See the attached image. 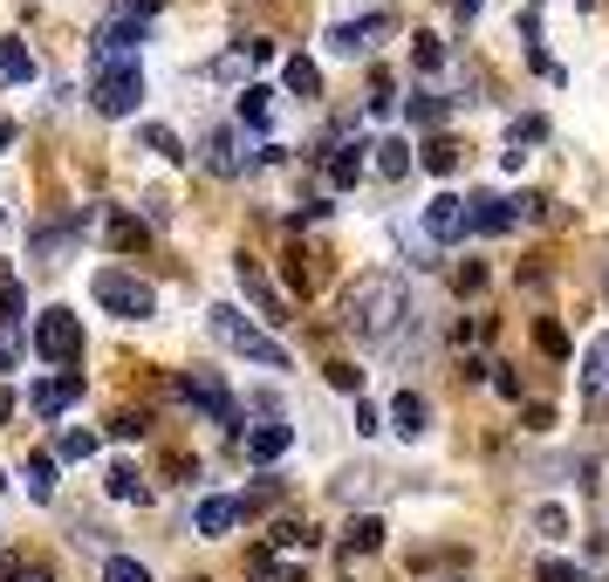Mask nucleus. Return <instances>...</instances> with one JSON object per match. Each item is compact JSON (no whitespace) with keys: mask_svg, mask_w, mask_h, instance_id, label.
Listing matches in <instances>:
<instances>
[{"mask_svg":"<svg viewBox=\"0 0 609 582\" xmlns=\"http://www.w3.org/2000/svg\"><path fill=\"white\" fill-rule=\"evenodd\" d=\"M179 398H185V405H199V411H206V418L220 425V432H233V439H240V405H233V391H226L220 377L185 370V377H179Z\"/></svg>","mask_w":609,"mask_h":582,"instance_id":"nucleus-5","label":"nucleus"},{"mask_svg":"<svg viewBox=\"0 0 609 582\" xmlns=\"http://www.w3.org/2000/svg\"><path fill=\"white\" fill-rule=\"evenodd\" d=\"M14 364H21V336L0 329V370H14Z\"/></svg>","mask_w":609,"mask_h":582,"instance_id":"nucleus-40","label":"nucleus"},{"mask_svg":"<svg viewBox=\"0 0 609 582\" xmlns=\"http://www.w3.org/2000/svg\"><path fill=\"white\" fill-rule=\"evenodd\" d=\"M0 75H8V83H28L34 75V55H28V42H14V34L0 42Z\"/></svg>","mask_w":609,"mask_h":582,"instance_id":"nucleus-21","label":"nucleus"},{"mask_svg":"<svg viewBox=\"0 0 609 582\" xmlns=\"http://www.w3.org/2000/svg\"><path fill=\"white\" fill-rule=\"evenodd\" d=\"M582 391H589V398H609V336L589 343V357H582Z\"/></svg>","mask_w":609,"mask_h":582,"instance_id":"nucleus-16","label":"nucleus"},{"mask_svg":"<svg viewBox=\"0 0 609 582\" xmlns=\"http://www.w3.org/2000/svg\"><path fill=\"white\" fill-rule=\"evenodd\" d=\"M479 288H486V267H479V261L459 267V295H479Z\"/></svg>","mask_w":609,"mask_h":582,"instance_id":"nucleus-43","label":"nucleus"},{"mask_svg":"<svg viewBox=\"0 0 609 582\" xmlns=\"http://www.w3.org/2000/svg\"><path fill=\"white\" fill-rule=\"evenodd\" d=\"M418 75H438V62H445V42H438V34H418Z\"/></svg>","mask_w":609,"mask_h":582,"instance_id":"nucleus-31","label":"nucleus"},{"mask_svg":"<svg viewBox=\"0 0 609 582\" xmlns=\"http://www.w3.org/2000/svg\"><path fill=\"white\" fill-rule=\"evenodd\" d=\"M288 446H295V425H254V432H247V459L254 466H274Z\"/></svg>","mask_w":609,"mask_h":582,"instance_id":"nucleus-11","label":"nucleus"},{"mask_svg":"<svg viewBox=\"0 0 609 582\" xmlns=\"http://www.w3.org/2000/svg\"><path fill=\"white\" fill-rule=\"evenodd\" d=\"M377 541H384V521H377V514H356V521L343 528V549H349V555H371Z\"/></svg>","mask_w":609,"mask_h":582,"instance_id":"nucleus-18","label":"nucleus"},{"mask_svg":"<svg viewBox=\"0 0 609 582\" xmlns=\"http://www.w3.org/2000/svg\"><path fill=\"white\" fill-rule=\"evenodd\" d=\"M75 398H83V377H42V384H34V411H42V418H62Z\"/></svg>","mask_w":609,"mask_h":582,"instance_id":"nucleus-10","label":"nucleus"},{"mask_svg":"<svg viewBox=\"0 0 609 582\" xmlns=\"http://www.w3.org/2000/svg\"><path fill=\"white\" fill-rule=\"evenodd\" d=\"M281 83H288L295 96H322V69L295 49V55H281Z\"/></svg>","mask_w":609,"mask_h":582,"instance_id":"nucleus-15","label":"nucleus"},{"mask_svg":"<svg viewBox=\"0 0 609 582\" xmlns=\"http://www.w3.org/2000/svg\"><path fill=\"white\" fill-rule=\"evenodd\" d=\"M103 493H110V500H144V473H138V466H110Z\"/></svg>","mask_w":609,"mask_h":582,"instance_id":"nucleus-25","label":"nucleus"},{"mask_svg":"<svg viewBox=\"0 0 609 582\" xmlns=\"http://www.w3.org/2000/svg\"><path fill=\"white\" fill-rule=\"evenodd\" d=\"M8 411H14V391H0V418H8Z\"/></svg>","mask_w":609,"mask_h":582,"instance_id":"nucleus-47","label":"nucleus"},{"mask_svg":"<svg viewBox=\"0 0 609 582\" xmlns=\"http://www.w3.org/2000/svg\"><path fill=\"white\" fill-rule=\"evenodd\" d=\"M103 582H151V569H144L138 555H110V562H103Z\"/></svg>","mask_w":609,"mask_h":582,"instance_id":"nucleus-29","label":"nucleus"},{"mask_svg":"<svg viewBox=\"0 0 609 582\" xmlns=\"http://www.w3.org/2000/svg\"><path fill=\"white\" fill-rule=\"evenodd\" d=\"M535 336H541V349H548V357H568V329H561V323H541Z\"/></svg>","mask_w":609,"mask_h":582,"instance_id":"nucleus-37","label":"nucleus"},{"mask_svg":"<svg viewBox=\"0 0 609 582\" xmlns=\"http://www.w3.org/2000/svg\"><path fill=\"white\" fill-rule=\"evenodd\" d=\"M267 116H274V90H247V96H240V124H254V131H267Z\"/></svg>","mask_w":609,"mask_h":582,"instance_id":"nucleus-26","label":"nucleus"},{"mask_svg":"<svg viewBox=\"0 0 609 582\" xmlns=\"http://www.w3.org/2000/svg\"><path fill=\"white\" fill-rule=\"evenodd\" d=\"M535 528H541V534H568V514H561V508H541Z\"/></svg>","mask_w":609,"mask_h":582,"instance_id":"nucleus-42","label":"nucleus"},{"mask_svg":"<svg viewBox=\"0 0 609 582\" xmlns=\"http://www.w3.org/2000/svg\"><path fill=\"white\" fill-rule=\"evenodd\" d=\"M541 137H548L541 116H520V124H514V144H541Z\"/></svg>","mask_w":609,"mask_h":582,"instance_id":"nucleus-39","label":"nucleus"},{"mask_svg":"<svg viewBox=\"0 0 609 582\" xmlns=\"http://www.w3.org/2000/svg\"><path fill=\"white\" fill-rule=\"evenodd\" d=\"M206 159H213V172H247V159H240V137H233V131H213Z\"/></svg>","mask_w":609,"mask_h":582,"instance_id":"nucleus-22","label":"nucleus"},{"mask_svg":"<svg viewBox=\"0 0 609 582\" xmlns=\"http://www.w3.org/2000/svg\"><path fill=\"white\" fill-rule=\"evenodd\" d=\"M240 514H247V508H240V500H226V493H213V500H199V534H233L240 528Z\"/></svg>","mask_w":609,"mask_h":582,"instance_id":"nucleus-12","label":"nucleus"},{"mask_svg":"<svg viewBox=\"0 0 609 582\" xmlns=\"http://www.w3.org/2000/svg\"><path fill=\"white\" fill-rule=\"evenodd\" d=\"M240 288H247L261 308H267V316L281 323V302H274V288H267V275H261V261H240Z\"/></svg>","mask_w":609,"mask_h":582,"instance_id":"nucleus-20","label":"nucleus"},{"mask_svg":"<svg viewBox=\"0 0 609 582\" xmlns=\"http://www.w3.org/2000/svg\"><path fill=\"white\" fill-rule=\"evenodd\" d=\"M582 8H596V0H582Z\"/></svg>","mask_w":609,"mask_h":582,"instance_id":"nucleus-48","label":"nucleus"},{"mask_svg":"<svg viewBox=\"0 0 609 582\" xmlns=\"http://www.w3.org/2000/svg\"><path fill=\"white\" fill-rule=\"evenodd\" d=\"M124 14H131V21H144V14H158V0H124Z\"/></svg>","mask_w":609,"mask_h":582,"instance_id":"nucleus-44","label":"nucleus"},{"mask_svg":"<svg viewBox=\"0 0 609 582\" xmlns=\"http://www.w3.org/2000/svg\"><path fill=\"white\" fill-rule=\"evenodd\" d=\"M14 144V116H0V151H8Z\"/></svg>","mask_w":609,"mask_h":582,"instance_id":"nucleus-46","label":"nucleus"},{"mask_svg":"<svg viewBox=\"0 0 609 582\" xmlns=\"http://www.w3.org/2000/svg\"><path fill=\"white\" fill-rule=\"evenodd\" d=\"M213 336L233 349V357H247V364H261V370H288V343L281 336H267V329H254V316H240V308H213Z\"/></svg>","mask_w":609,"mask_h":582,"instance_id":"nucleus-2","label":"nucleus"},{"mask_svg":"<svg viewBox=\"0 0 609 582\" xmlns=\"http://www.w3.org/2000/svg\"><path fill=\"white\" fill-rule=\"evenodd\" d=\"M0 582H49V569H34V562H8V569H0Z\"/></svg>","mask_w":609,"mask_h":582,"instance_id":"nucleus-38","label":"nucleus"},{"mask_svg":"<svg viewBox=\"0 0 609 582\" xmlns=\"http://www.w3.org/2000/svg\"><path fill=\"white\" fill-rule=\"evenodd\" d=\"M412 116H418V124H438V116H445V103H438L432 90H418V96H412Z\"/></svg>","mask_w":609,"mask_h":582,"instance_id":"nucleus-36","label":"nucleus"},{"mask_svg":"<svg viewBox=\"0 0 609 582\" xmlns=\"http://www.w3.org/2000/svg\"><path fill=\"white\" fill-rule=\"evenodd\" d=\"M425 233H432V241H459V233H466V200H459V192H438V200L425 206Z\"/></svg>","mask_w":609,"mask_h":582,"instance_id":"nucleus-9","label":"nucleus"},{"mask_svg":"<svg viewBox=\"0 0 609 582\" xmlns=\"http://www.w3.org/2000/svg\"><path fill=\"white\" fill-rule=\"evenodd\" d=\"M144 42V21H131V14H110L103 28H97V62H131V49Z\"/></svg>","mask_w":609,"mask_h":582,"instance_id":"nucleus-8","label":"nucleus"},{"mask_svg":"<svg viewBox=\"0 0 609 582\" xmlns=\"http://www.w3.org/2000/svg\"><path fill=\"white\" fill-rule=\"evenodd\" d=\"M322 377H329V384H336V391H349V398L363 391V370H356V364H329V370H322Z\"/></svg>","mask_w":609,"mask_h":582,"instance_id":"nucleus-34","label":"nucleus"},{"mask_svg":"<svg viewBox=\"0 0 609 582\" xmlns=\"http://www.w3.org/2000/svg\"><path fill=\"white\" fill-rule=\"evenodd\" d=\"M110 241H116V247H144V241H151V219H131V213H110Z\"/></svg>","mask_w":609,"mask_h":582,"instance_id":"nucleus-27","label":"nucleus"},{"mask_svg":"<svg viewBox=\"0 0 609 582\" xmlns=\"http://www.w3.org/2000/svg\"><path fill=\"white\" fill-rule=\"evenodd\" d=\"M371 34H384V14H363V21L329 28V49H336V55H363V49H371Z\"/></svg>","mask_w":609,"mask_h":582,"instance_id":"nucleus-13","label":"nucleus"},{"mask_svg":"<svg viewBox=\"0 0 609 582\" xmlns=\"http://www.w3.org/2000/svg\"><path fill=\"white\" fill-rule=\"evenodd\" d=\"M418 165H425L432 178H445V172H453V165H459V144H453V137H432V144L418 151Z\"/></svg>","mask_w":609,"mask_h":582,"instance_id":"nucleus-23","label":"nucleus"},{"mask_svg":"<svg viewBox=\"0 0 609 582\" xmlns=\"http://www.w3.org/2000/svg\"><path fill=\"white\" fill-rule=\"evenodd\" d=\"M97 302L110 308V316H124V323H144L158 308V295L138 275H124V267H103V275H97Z\"/></svg>","mask_w":609,"mask_h":582,"instance_id":"nucleus-4","label":"nucleus"},{"mask_svg":"<svg viewBox=\"0 0 609 582\" xmlns=\"http://www.w3.org/2000/svg\"><path fill=\"white\" fill-rule=\"evenodd\" d=\"M404 323H412V288L404 275L377 267V275H363L356 288H343V329L363 336V343H390Z\"/></svg>","mask_w":609,"mask_h":582,"instance_id":"nucleus-1","label":"nucleus"},{"mask_svg":"<svg viewBox=\"0 0 609 582\" xmlns=\"http://www.w3.org/2000/svg\"><path fill=\"white\" fill-rule=\"evenodd\" d=\"M90 452H97L90 432H62V439H55V459H90Z\"/></svg>","mask_w":609,"mask_h":582,"instance_id":"nucleus-32","label":"nucleus"},{"mask_svg":"<svg viewBox=\"0 0 609 582\" xmlns=\"http://www.w3.org/2000/svg\"><path fill=\"white\" fill-rule=\"evenodd\" d=\"M356 432H384V411L363 405V398H356Z\"/></svg>","mask_w":609,"mask_h":582,"instance_id":"nucleus-41","label":"nucleus"},{"mask_svg":"<svg viewBox=\"0 0 609 582\" xmlns=\"http://www.w3.org/2000/svg\"><path fill=\"white\" fill-rule=\"evenodd\" d=\"M138 137H144V151H158V159H172V165L185 159V144H179V131H165V124H144Z\"/></svg>","mask_w":609,"mask_h":582,"instance_id":"nucleus-28","label":"nucleus"},{"mask_svg":"<svg viewBox=\"0 0 609 582\" xmlns=\"http://www.w3.org/2000/svg\"><path fill=\"white\" fill-rule=\"evenodd\" d=\"M28 493L34 500H55V452H34L28 459Z\"/></svg>","mask_w":609,"mask_h":582,"instance_id":"nucleus-24","label":"nucleus"},{"mask_svg":"<svg viewBox=\"0 0 609 582\" xmlns=\"http://www.w3.org/2000/svg\"><path fill=\"white\" fill-rule=\"evenodd\" d=\"M466 226H473V233H507V226H520V200H500V192H473V200H466Z\"/></svg>","mask_w":609,"mask_h":582,"instance_id":"nucleus-7","label":"nucleus"},{"mask_svg":"<svg viewBox=\"0 0 609 582\" xmlns=\"http://www.w3.org/2000/svg\"><path fill=\"white\" fill-rule=\"evenodd\" d=\"M412 165H418V159H412V144H404V137H384V144H377V172H384L390 185L412 172Z\"/></svg>","mask_w":609,"mask_h":582,"instance_id":"nucleus-19","label":"nucleus"},{"mask_svg":"<svg viewBox=\"0 0 609 582\" xmlns=\"http://www.w3.org/2000/svg\"><path fill=\"white\" fill-rule=\"evenodd\" d=\"M479 8H486V0H453V14H459V21H473Z\"/></svg>","mask_w":609,"mask_h":582,"instance_id":"nucleus-45","label":"nucleus"},{"mask_svg":"<svg viewBox=\"0 0 609 582\" xmlns=\"http://www.w3.org/2000/svg\"><path fill=\"white\" fill-rule=\"evenodd\" d=\"M21 308H28L21 282H0V329H14V323H21Z\"/></svg>","mask_w":609,"mask_h":582,"instance_id":"nucleus-30","label":"nucleus"},{"mask_svg":"<svg viewBox=\"0 0 609 582\" xmlns=\"http://www.w3.org/2000/svg\"><path fill=\"white\" fill-rule=\"evenodd\" d=\"M110 439H144V418L138 411H116L110 418Z\"/></svg>","mask_w":609,"mask_h":582,"instance_id":"nucleus-35","label":"nucleus"},{"mask_svg":"<svg viewBox=\"0 0 609 582\" xmlns=\"http://www.w3.org/2000/svg\"><path fill=\"white\" fill-rule=\"evenodd\" d=\"M535 582H589V575H582L576 562H555V555H548V562L535 569Z\"/></svg>","mask_w":609,"mask_h":582,"instance_id":"nucleus-33","label":"nucleus"},{"mask_svg":"<svg viewBox=\"0 0 609 582\" xmlns=\"http://www.w3.org/2000/svg\"><path fill=\"white\" fill-rule=\"evenodd\" d=\"M90 103H97L103 116H131V110L144 103V75H138V62H97V90H90Z\"/></svg>","mask_w":609,"mask_h":582,"instance_id":"nucleus-3","label":"nucleus"},{"mask_svg":"<svg viewBox=\"0 0 609 582\" xmlns=\"http://www.w3.org/2000/svg\"><path fill=\"white\" fill-rule=\"evenodd\" d=\"M390 425H397V439H425V398L418 391H397L390 398Z\"/></svg>","mask_w":609,"mask_h":582,"instance_id":"nucleus-14","label":"nucleus"},{"mask_svg":"<svg viewBox=\"0 0 609 582\" xmlns=\"http://www.w3.org/2000/svg\"><path fill=\"white\" fill-rule=\"evenodd\" d=\"M34 349H42L49 364H62V370H69L75 357H83V323H75L62 302H55V308H42V323H34Z\"/></svg>","mask_w":609,"mask_h":582,"instance_id":"nucleus-6","label":"nucleus"},{"mask_svg":"<svg viewBox=\"0 0 609 582\" xmlns=\"http://www.w3.org/2000/svg\"><path fill=\"white\" fill-rule=\"evenodd\" d=\"M322 172H329V185H336V192H343V185H356V172H363L356 144H329V159H322Z\"/></svg>","mask_w":609,"mask_h":582,"instance_id":"nucleus-17","label":"nucleus"}]
</instances>
